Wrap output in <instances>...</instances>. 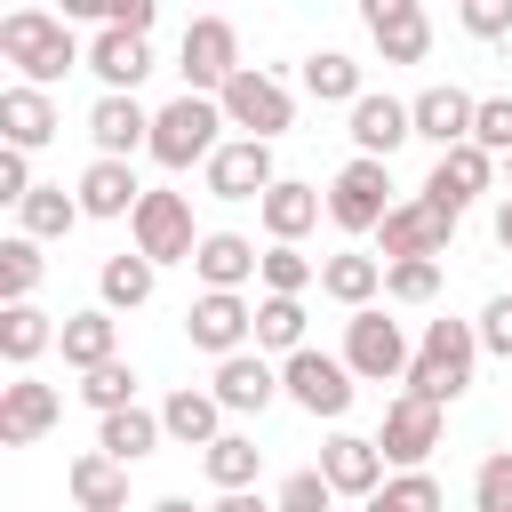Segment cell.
Segmentation results:
<instances>
[{
    "label": "cell",
    "mask_w": 512,
    "mask_h": 512,
    "mask_svg": "<svg viewBox=\"0 0 512 512\" xmlns=\"http://www.w3.org/2000/svg\"><path fill=\"white\" fill-rule=\"evenodd\" d=\"M448 232H456V216H448L440 200H424V192H416V200H392V216L376 224L384 264H392V256H440V248H448Z\"/></svg>",
    "instance_id": "cell-15"
},
{
    "label": "cell",
    "mask_w": 512,
    "mask_h": 512,
    "mask_svg": "<svg viewBox=\"0 0 512 512\" xmlns=\"http://www.w3.org/2000/svg\"><path fill=\"white\" fill-rule=\"evenodd\" d=\"M56 344V320L32 304V296H16V304H0V360L8 368H32L40 352Z\"/></svg>",
    "instance_id": "cell-30"
},
{
    "label": "cell",
    "mask_w": 512,
    "mask_h": 512,
    "mask_svg": "<svg viewBox=\"0 0 512 512\" xmlns=\"http://www.w3.org/2000/svg\"><path fill=\"white\" fill-rule=\"evenodd\" d=\"M280 392L304 408V416H344L352 408V392H360V376H352V360L344 352H312V344H296L288 360H280Z\"/></svg>",
    "instance_id": "cell-4"
},
{
    "label": "cell",
    "mask_w": 512,
    "mask_h": 512,
    "mask_svg": "<svg viewBox=\"0 0 512 512\" xmlns=\"http://www.w3.org/2000/svg\"><path fill=\"white\" fill-rule=\"evenodd\" d=\"M256 344L288 360V352L304 344V296H272V288H264V296H256Z\"/></svg>",
    "instance_id": "cell-38"
},
{
    "label": "cell",
    "mask_w": 512,
    "mask_h": 512,
    "mask_svg": "<svg viewBox=\"0 0 512 512\" xmlns=\"http://www.w3.org/2000/svg\"><path fill=\"white\" fill-rule=\"evenodd\" d=\"M344 112H352V128H344V136H352L360 152H376V160H392V152L416 136V112H408L400 96H376V88H368V96H360V104H344Z\"/></svg>",
    "instance_id": "cell-20"
},
{
    "label": "cell",
    "mask_w": 512,
    "mask_h": 512,
    "mask_svg": "<svg viewBox=\"0 0 512 512\" xmlns=\"http://www.w3.org/2000/svg\"><path fill=\"white\" fill-rule=\"evenodd\" d=\"M256 240L248 232H200V248H192V272H200V288H248L256 280Z\"/></svg>",
    "instance_id": "cell-26"
},
{
    "label": "cell",
    "mask_w": 512,
    "mask_h": 512,
    "mask_svg": "<svg viewBox=\"0 0 512 512\" xmlns=\"http://www.w3.org/2000/svg\"><path fill=\"white\" fill-rule=\"evenodd\" d=\"M408 112H416V136L448 152V144H464V136H472V112H480V96H464V88H448V80H440V88L408 96Z\"/></svg>",
    "instance_id": "cell-25"
},
{
    "label": "cell",
    "mask_w": 512,
    "mask_h": 512,
    "mask_svg": "<svg viewBox=\"0 0 512 512\" xmlns=\"http://www.w3.org/2000/svg\"><path fill=\"white\" fill-rule=\"evenodd\" d=\"M64 488H72L80 512H128V464H120L112 448L72 456V464H64Z\"/></svg>",
    "instance_id": "cell-22"
},
{
    "label": "cell",
    "mask_w": 512,
    "mask_h": 512,
    "mask_svg": "<svg viewBox=\"0 0 512 512\" xmlns=\"http://www.w3.org/2000/svg\"><path fill=\"white\" fill-rule=\"evenodd\" d=\"M128 232H136V248H144L152 264H192V248H200L192 200H184V192H144L136 216H128Z\"/></svg>",
    "instance_id": "cell-10"
},
{
    "label": "cell",
    "mask_w": 512,
    "mask_h": 512,
    "mask_svg": "<svg viewBox=\"0 0 512 512\" xmlns=\"http://www.w3.org/2000/svg\"><path fill=\"white\" fill-rule=\"evenodd\" d=\"M0 56L16 64V80H64L72 64H88V48L72 40V16H48V8H8L0 16Z\"/></svg>",
    "instance_id": "cell-1"
},
{
    "label": "cell",
    "mask_w": 512,
    "mask_h": 512,
    "mask_svg": "<svg viewBox=\"0 0 512 512\" xmlns=\"http://www.w3.org/2000/svg\"><path fill=\"white\" fill-rule=\"evenodd\" d=\"M504 184H512V152H504Z\"/></svg>",
    "instance_id": "cell-53"
},
{
    "label": "cell",
    "mask_w": 512,
    "mask_h": 512,
    "mask_svg": "<svg viewBox=\"0 0 512 512\" xmlns=\"http://www.w3.org/2000/svg\"><path fill=\"white\" fill-rule=\"evenodd\" d=\"M208 512H280V504H256V496H248V488H224V496H216V504H208Z\"/></svg>",
    "instance_id": "cell-50"
},
{
    "label": "cell",
    "mask_w": 512,
    "mask_h": 512,
    "mask_svg": "<svg viewBox=\"0 0 512 512\" xmlns=\"http://www.w3.org/2000/svg\"><path fill=\"white\" fill-rule=\"evenodd\" d=\"M496 168H504V160H496L488 144H472V136H464V144H448V152L432 160V176H424V200H440L448 216H464V208H472V200L496 184Z\"/></svg>",
    "instance_id": "cell-11"
},
{
    "label": "cell",
    "mask_w": 512,
    "mask_h": 512,
    "mask_svg": "<svg viewBox=\"0 0 512 512\" xmlns=\"http://www.w3.org/2000/svg\"><path fill=\"white\" fill-rule=\"evenodd\" d=\"M200 464H208V480H216V488H248V480L264 472V448H256L248 432H216V440L200 448Z\"/></svg>",
    "instance_id": "cell-36"
},
{
    "label": "cell",
    "mask_w": 512,
    "mask_h": 512,
    "mask_svg": "<svg viewBox=\"0 0 512 512\" xmlns=\"http://www.w3.org/2000/svg\"><path fill=\"white\" fill-rule=\"evenodd\" d=\"M88 136H96V152L136 160V152L152 144V112L136 104V88H104V96L88 104Z\"/></svg>",
    "instance_id": "cell-18"
},
{
    "label": "cell",
    "mask_w": 512,
    "mask_h": 512,
    "mask_svg": "<svg viewBox=\"0 0 512 512\" xmlns=\"http://www.w3.org/2000/svg\"><path fill=\"white\" fill-rule=\"evenodd\" d=\"M360 512H440V480L424 464H400L376 496H360Z\"/></svg>",
    "instance_id": "cell-37"
},
{
    "label": "cell",
    "mask_w": 512,
    "mask_h": 512,
    "mask_svg": "<svg viewBox=\"0 0 512 512\" xmlns=\"http://www.w3.org/2000/svg\"><path fill=\"white\" fill-rule=\"evenodd\" d=\"M56 128H64V112H56V96H48L40 80H8V88H0V136H8V144L40 152Z\"/></svg>",
    "instance_id": "cell-19"
},
{
    "label": "cell",
    "mask_w": 512,
    "mask_h": 512,
    "mask_svg": "<svg viewBox=\"0 0 512 512\" xmlns=\"http://www.w3.org/2000/svg\"><path fill=\"white\" fill-rule=\"evenodd\" d=\"M80 400H88L96 416H112V408H128V400H136V368H128V360H104V368H80Z\"/></svg>",
    "instance_id": "cell-42"
},
{
    "label": "cell",
    "mask_w": 512,
    "mask_h": 512,
    "mask_svg": "<svg viewBox=\"0 0 512 512\" xmlns=\"http://www.w3.org/2000/svg\"><path fill=\"white\" fill-rule=\"evenodd\" d=\"M384 296L392 304H432L440 296V256H392L384 264Z\"/></svg>",
    "instance_id": "cell-41"
},
{
    "label": "cell",
    "mask_w": 512,
    "mask_h": 512,
    "mask_svg": "<svg viewBox=\"0 0 512 512\" xmlns=\"http://www.w3.org/2000/svg\"><path fill=\"white\" fill-rule=\"evenodd\" d=\"M40 272H48V264H40V240H32V232H8V240H0V304L32 296Z\"/></svg>",
    "instance_id": "cell-39"
},
{
    "label": "cell",
    "mask_w": 512,
    "mask_h": 512,
    "mask_svg": "<svg viewBox=\"0 0 512 512\" xmlns=\"http://www.w3.org/2000/svg\"><path fill=\"white\" fill-rule=\"evenodd\" d=\"M472 368H480V328H472V320H424L416 360H408V376H400V384L448 408V400H464Z\"/></svg>",
    "instance_id": "cell-2"
},
{
    "label": "cell",
    "mask_w": 512,
    "mask_h": 512,
    "mask_svg": "<svg viewBox=\"0 0 512 512\" xmlns=\"http://www.w3.org/2000/svg\"><path fill=\"white\" fill-rule=\"evenodd\" d=\"M328 216H336V232H376L392 216V160L352 152L336 168V184H328Z\"/></svg>",
    "instance_id": "cell-6"
},
{
    "label": "cell",
    "mask_w": 512,
    "mask_h": 512,
    "mask_svg": "<svg viewBox=\"0 0 512 512\" xmlns=\"http://www.w3.org/2000/svg\"><path fill=\"white\" fill-rule=\"evenodd\" d=\"M224 416H232V408H224L216 392H192V384H184V392H168V408H160L168 440H184V448H208V440L224 432Z\"/></svg>",
    "instance_id": "cell-31"
},
{
    "label": "cell",
    "mask_w": 512,
    "mask_h": 512,
    "mask_svg": "<svg viewBox=\"0 0 512 512\" xmlns=\"http://www.w3.org/2000/svg\"><path fill=\"white\" fill-rule=\"evenodd\" d=\"M376 448H384V464H424V456L440 448V400H424V392H400V400L384 408V432H376Z\"/></svg>",
    "instance_id": "cell-17"
},
{
    "label": "cell",
    "mask_w": 512,
    "mask_h": 512,
    "mask_svg": "<svg viewBox=\"0 0 512 512\" xmlns=\"http://www.w3.org/2000/svg\"><path fill=\"white\" fill-rule=\"evenodd\" d=\"M208 392H216L232 416H264V408L280 400V368L264 360V344H256V352L240 344V352H224V360H216V384H208Z\"/></svg>",
    "instance_id": "cell-16"
},
{
    "label": "cell",
    "mask_w": 512,
    "mask_h": 512,
    "mask_svg": "<svg viewBox=\"0 0 512 512\" xmlns=\"http://www.w3.org/2000/svg\"><path fill=\"white\" fill-rule=\"evenodd\" d=\"M344 360H352V376H360V384H400L416 352H408L400 320H384L376 304H360V312L344 320Z\"/></svg>",
    "instance_id": "cell-7"
},
{
    "label": "cell",
    "mask_w": 512,
    "mask_h": 512,
    "mask_svg": "<svg viewBox=\"0 0 512 512\" xmlns=\"http://www.w3.org/2000/svg\"><path fill=\"white\" fill-rule=\"evenodd\" d=\"M472 328H480V352H496V360H512V296H488Z\"/></svg>",
    "instance_id": "cell-48"
},
{
    "label": "cell",
    "mask_w": 512,
    "mask_h": 512,
    "mask_svg": "<svg viewBox=\"0 0 512 512\" xmlns=\"http://www.w3.org/2000/svg\"><path fill=\"white\" fill-rule=\"evenodd\" d=\"M152 256L144 248H128V256H104V272H96V296L112 304V312H136V304H152Z\"/></svg>",
    "instance_id": "cell-34"
},
{
    "label": "cell",
    "mask_w": 512,
    "mask_h": 512,
    "mask_svg": "<svg viewBox=\"0 0 512 512\" xmlns=\"http://www.w3.org/2000/svg\"><path fill=\"white\" fill-rule=\"evenodd\" d=\"M72 24H128V32H152L160 0H64Z\"/></svg>",
    "instance_id": "cell-43"
},
{
    "label": "cell",
    "mask_w": 512,
    "mask_h": 512,
    "mask_svg": "<svg viewBox=\"0 0 512 512\" xmlns=\"http://www.w3.org/2000/svg\"><path fill=\"white\" fill-rule=\"evenodd\" d=\"M256 280H264L272 296H304V288L320 280V264H312L296 240H272V248H264V264H256Z\"/></svg>",
    "instance_id": "cell-40"
},
{
    "label": "cell",
    "mask_w": 512,
    "mask_h": 512,
    "mask_svg": "<svg viewBox=\"0 0 512 512\" xmlns=\"http://www.w3.org/2000/svg\"><path fill=\"white\" fill-rule=\"evenodd\" d=\"M472 512H512V448L480 456V472H472Z\"/></svg>",
    "instance_id": "cell-45"
},
{
    "label": "cell",
    "mask_w": 512,
    "mask_h": 512,
    "mask_svg": "<svg viewBox=\"0 0 512 512\" xmlns=\"http://www.w3.org/2000/svg\"><path fill=\"white\" fill-rule=\"evenodd\" d=\"M80 216H88V208H80V192H64V184H32V192L16 200V224H24L32 240H64Z\"/></svg>",
    "instance_id": "cell-32"
},
{
    "label": "cell",
    "mask_w": 512,
    "mask_h": 512,
    "mask_svg": "<svg viewBox=\"0 0 512 512\" xmlns=\"http://www.w3.org/2000/svg\"><path fill=\"white\" fill-rule=\"evenodd\" d=\"M64 416V392L40 384L32 368H16V384H0V448H32L40 432H56Z\"/></svg>",
    "instance_id": "cell-13"
},
{
    "label": "cell",
    "mask_w": 512,
    "mask_h": 512,
    "mask_svg": "<svg viewBox=\"0 0 512 512\" xmlns=\"http://www.w3.org/2000/svg\"><path fill=\"white\" fill-rule=\"evenodd\" d=\"M360 16H368V40H376L384 64H424V56H432V16H424V0H360Z\"/></svg>",
    "instance_id": "cell-14"
},
{
    "label": "cell",
    "mask_w": 512,
    "mask_h": 512,
    "mask_svg": "<svg viewBox=\"0 0 512 512\" xmlns=\"http://www.w3.org/2000/svg\"><path fill=\"white\" fill-rule=\"evenodd\" d=\"M56 344H64V368H104V360H120V320H112V304H96V312H64Z\"/></svg>",
    "instance_id": "cell-27"
},
{
    "label": "cell",
    "mask_w": 512,
    "mask_h": 512,
    "mask_svg": "<svg viewBox=\"0 0 512 512\" xmlns=\"http://www.w3.org/2000/svg\"><path fill=\"white\" fill-rule=\"evenodd\" d=\"M320 472L336 480V496H376V488H384V448L360 440V432H328Z\"/></svg>",
    "instance_id": "cell-24"
},
{
    "label": "cell",
    "mask_w": 512,
    "mask_h": 512,
    "mask_svg": "<svg viewBox=\"0 0 512 512\" xmlns=\"http://www.w3.org/2000/svg\"><path fill=\"white\" fill-rule=\"evenodd\" d=\"M216 96H224V120H232L240 136H264V144H272V136L296 120V96H288V80H280V72H264V64H240V72H232Z\"/></svg>",
    "instance_id": "cell-5"
},
{
    "label": "cell",
    "mask_w": 512,
    "mask_h": 512,
    "mask_svg": "<svg viewBox=\"0 0 512 512\" xmlns=\"http://www.w3.org/2000/svg\"><path fill=\"white\" fill-rule=\"evenodd\" d=\"M376 288H384V256H360V248H336V256L320 264V296H328V304H344V312H360V304H376Z\"/></svg>",
    "instance_id": "cell-28"
},
{
    "label": "cell",
    "mask_w": 512,
    "mask_h": 512,
    "mask_svg": "<svg viewBox=\"0 0 512 512\" xmlns=\"http://www.w3.org/2000/svg\"><path fill=\"white\" fill-rule=\"evenodd\" d=\"M456 24L472 40H512V0H456Z\"/></svg>",
    "instance_id": "cell-47"
},
{
    "label": "cell",
    "mask_w": 512,
    "mask_h": 512,
    "mask_svg": "<svg viewBox=\"0 0 512 512\" xmlns=\"http://www.w3.org/2000/svg\"><path fill=\"white\" fill-rule=\"evenodd\" d=\"M24 192H32V152L0 144V200H24Z\"/></svg>",
    "instance_id": "cell-49"
},
{
    "label": "cell",
    "mask_w": 512,
    "mask_h": 512,
    "mask_svg": "<svg viewBox=\"0 0 512 512\" xmlns=\"http://www.w3.org/2000/svg\"><path fill=\"white\" fill-rule=\"evenodd\" d=\"M184 336H192V352L224 360V352L256 344V304H248L240 288H200V296H192V312H184Z\"/></svg>",
    "instance_id": "cell-8"
},
{
    "label": "cell",
    "mask_w": 512,
    "mask_h": 512,
    "mask_svg": "<svg viewBox=\"0 0 512 512\" xmlns=\"http://www.w3.org/2000/svg\"><path fill=\"white\" fill-rule=\"evenodd\" d=\"M272 504H280V512H328V504H336V480H328L320 464H304V472H288V480H280V496H272Z\"/></svg>",
    "instance_id": "cell-44"
},
{
    "label": "cell",
    "mask_w": 512,
    "mask_h": 512,
    "mask_svg": "<svg viewBox=\"0 0 512 512\" xmlns=\"http://www.w3.org/2000/svg\"><path fill=\"white\" fill-rule=\"evenodd\" d=\"M80 208L96 216V224H112V216H136V200H144V184H136V168L128 160H112V152H96L88 168H80Z\"/></svg>",
    "instance_id": "cell-21"
},
{
    "label": "cell",
    "mask_w": 512,
    "mask_h": 512,
    "mask_svg": "<svg viewBox=\"0 0 512 512\" xmlns=\"http://www.w3.org/2000/svg\"><path fill=\"white\" fill-rule=\"evenodd\" d=\"M216 128H232V120H224V96L184 88L176 104H160V112H152V144H144V152H152L160 168H176V176H184V168H208V152L224 144Z\"/></svg>",
    "instance_id": "cell-3"
},
{
    "label": "cell",
    "mask_w": 512,
    "mask_h": 512,
    "mask_svg": "<svg viewBox=\"0 0 512 512\" xmlns=\"http://www.w3.org/2000/svg\"><path fill=\"white\" fill-rule=\"evenodd\" d=\"M16 8H40V0H16Z\"/></svg>",
    "instance_id": "cell-54"
},
{
    "label": "cell",
    "mask_w": 512,
    "mask_h": 512,
    "mask_svg": "<svg viewBox=\"0 0 512 512\" xmlns=\"http://www.w3.org/2000/svg\"><path fill=\"white\" fill-rule=\"evenodd\" d=\"M472 144H488L496 160L512 152V96H480V112H472Z\"/></svg>",
    "instance_id": "cell-46"
},
{
    "label": "cell",
    "mask_w": 512,
    "mask_h": 512,
    "mask_svg": "<svg viewBox=\"0 0 512 512\" xmlns=\"http://www.w3.org/2000/svg\"><path fill=\"white\" fill-rule=\"evenodd\" d=\"M496 248H512V192L496 200Z\"/></svg>",
    "instance_id": "cell-51"
},
{
    "label": "cell",
    "mask_w": 512,
    "mask_h": 512,
    "mask_svg": "<svg viewBox=\"0 0 512 512\" xmlns=\"http://www.w3.org/2000/svg\"><path fill=\"white\" fill-rule=\"evenodd\" d=\"M272 184H280V168H272V144L264 136H232V144L208 152V192L216 200H264Z\"/></svg>",
    "instance_id": "cell-12"
},
{
    "label": "cell",
    "mask_w": 512,
    "mask_h": 512,
    "mask_svg": "<svg viewBox=\"0 0 512 512\" xmlns=\"http://www.w3.org/2000/svg\"><path fill=\"white\" fill-rule=\"evenodd\" d=\"M160 440H168V424H160L152 408H136V400H128V408H112V416L96 424V448H112L120 464H136V456H152Z\"/></svg>",
    "instance_id": "cell-33"
},
{
    "label": "cell",
    "mask_w": 512,
    "mask_h": 512,
    "mask_svg": "<svg viewBox=\"0 0 512 512\" xmlns=\"http://www.w3.org/2000/svg\"><path fill=\"white\" fill-rule=\"evenodd\" d=\"M88 72H96L104 88H136V80L152 72V32H128V24H104V32L88 40Z\"/></svg>",
    "instance_id": "cell-23"
},
{
    "label": "cell",
    "mask_w": 512,
    "mask_h": 512,
    "mask_svg": "<svg viewBox=\"0 0 512 512\" xmlns=\"http://www.w3.org/2000/svg\"><path fill=\"white\" fill-rule=\"evenodd\" d=\"M176 72H184V88L216 96V88L240 72V32H232L224 16H192L184 40H176Z\"/></svg>",
    "instance_id": "cell-9"
},
{
    "label": "cell",
    "mask_w": 512,
    "mask_h": 512,
    "mask_svg": "<svg viewBox=\"0 0 512 512\" xmlns=\"http://www.w3.org/2000/svg\"><path fill=\"white\" fill-rule=\"evenodd\" d=\"M152 512H200V504H192V496H160Z\"/></svg>",
    "instance_id": "cell-52"
},
{
    "label": "cell",
    "mask_w": 512,
    "mask_h": 512,
    "mask_svg": "<svg viewBox=\"0 0 512 512\" xmlns=\"http://www.w3.org/2000/svg\"><path fill=\"white\" fill-rule=\"evenodd\" d=\"M304 88H312V104H360L368 88H360V64L344 56V48H312L304 56Z\"/></svg>",
    "instance_id": "cell-35"
},
{
    "label": "cell",
    "mask_w": 512,
    "mask_h": 512,
    "mask_svg": "<svg viewBox=\"0 0 512 512\" xmlns=\"http://www.w3.org/2000/svg\"><path fill=\"white\" fill-rule=\"evenodd\" d=\"M320 208H328V200H320L312 184H296V176H280V184L256 200V216H264V232H272V240H304V232L320 224Z\"/></svg>",
    "instance_id": "cell-29"
}]
</instances>
